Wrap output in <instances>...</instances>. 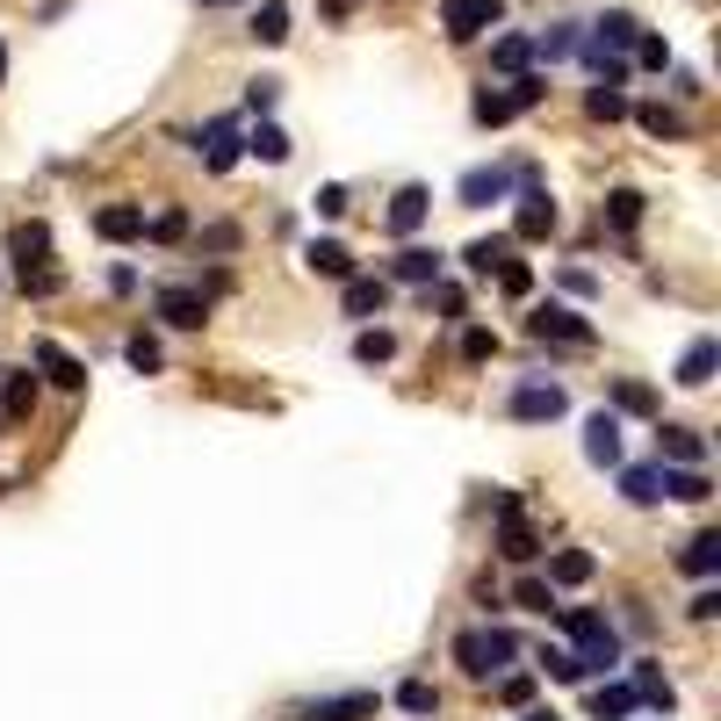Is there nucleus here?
Instances as JSON below:
<instances>
[{
	"label": "nucleus",
	"mask_w": 721,
	"mask_h": 721,
	"mask_svg": "<svg viewBox=\"0 0 721 721\" xmlns=\"http://www.w3.org/2000/svg\"><path fill=\"white\" fill-rule=\"evenodd\" d=\"M426 217H433V195H426L419 181H411V188H397V195H390V232H397V238H411V232H419Z\"/></svg>",
	"instance_id": "obj_14"
},
{
	"label": "nucleus",
	"mask_w": 721,
	"mask_h": 721,
	"mask_svg": "<svg viewBox=\"0 0 721 721\" xmlns=\"http://www.w3.org/2000/svg\"><path fill=\"white\" fill-rule=\"evenodd\" d=\"M563 289H571V296H592V289H600V282H592L585 267H563Z\"/></svg>",
	"instance_id": "obj_55"
},
{
	"label": "nucleus",
	"mask_w": 721,
	"mask_h": 721,
	"mask_svg": "<svg viewBox=\"0 0 721 721\" xmlns=\"http://www.w3.org/2000/svg\"><path fill=\"white\" fill-rule=\"evenodd\" d=\"M505 0H440V29H448L455 43H477L484 29H498Z\"/></svg>",
	"instance_id": "obj_6"
},
{
	"label": "nucleus",
	"mask_w": 721,
	"mask_h": 721,
	"mask_svg": "<svg viewBox=\"0 0 721 721\" xmlns=\"http://www.w3.org/2000/svg\"><path fill=\"white\" fill-rule=\"evenodd\" d=\"M585 462H592V469H621V411L585 419Z\"/></svg>",
	"instance_id": "obj_11"
},
{
	"label": "nucleus",
	"mask_w": 721,
	"mask_h": 721,
	"mask_svg": "<svg viewBox=\"0 0 721 721\" xmlns=\"http://www.w3.org/2000/svg\"><path fill=\"white\" fill-rule=\"evenodd\" d=\"M679 563H685V577H714L721 571V534H693Z\"/></svg>",
	"instance_id": "obj_31"
},
{
	"label": "nucleus",
	"mask_w": 721,
	"mask_h": 721,
	"mask_svg": "<svg viewBox=\"0 0 721 721\" xmlns=\"http://www.w3.org/2000/svg\"><path fill=\"white\" fill-rule=\"evenodd\" d=\"M245 152H253V159H267V166H282L296 145H289V130H282V123H260V130H245Z\"/></svg>",
	"instance_id": "obj_28"
},
{
	"label": "nucleus",
	"mask_w": 721,
	"mask_h": 721,
	"mask_svg": "<svg viewBox=\"0 0 721 721\" xmlns=\"http://www.w3.org/2000/svg\"><path fill=\"white\" fill-rule=\"evenodd\" d=\"M577 37H585L577 22H548L542 37H534V58H548V66H556V58H571V51H577Z\"/></svg>",
	"instance_id": "obj_32"
},
{
	"label": "nucleus",
	"mask_w": 721,
	"mask_h": 721,
	"mask_svg": "<svg viewBox=\"0 0 721 721\" xmlns=\"http://www.w3.org/2000/svg\"><path fill=\"white\" fill-rule=\"evenodd\" d=\"M664 721H671V714H664Z\"/></svg>",
	"instance_id": "obj_61"
},
{
	"label": "nucleus",
	"mask_w": 721,
	"mask_h": 721,
	"mask_svg": "<svg viewBox=\"0 0 721 721\" xmlns=\"http://www.w3.org/2000/svg\"><path fill=\"white\" fill-rule=\"evenodd\" d=\"M376 708H382L376 693H332V700H311V708H303V721H368Z\"/></svg>",
	"instance_id": "obj_16"
},
{
	"label": "nucleus",
	"mask_w": 721,
	"mask_h": 721,
	"mask_svg": "<svg viewBox=\"0 0 721 721\" xmlns=\"http://www.w3.org/2000/svg\"><path fill=\"white\" fill-rule=\"evenodd\" d=\"M505 253H513V238H505V232H490V238H477V245H462V267H469V274H490Z\"/></svg>",
	"instance_id": "obj_34"
},
{
	"label": "nucleus",
	"mask_w": 721,
	"mask_h": 721,
	"mask_svg": "<svg viewBox=\"0 0 721 721\" xmlns=\"http://www.w3.org/2000/svg\"><path fill=\"white\" fill-rule=\"evenodd\" d=\"M513 181H519V166H469V174H462V210L505 203V195H513Z\"/></svg>",
	"instance_id": "obj_8"
},
{
	"label": "nucleus",
	"mask_w": 721,
	"mask_h": 721,
	"mask_svg": "<svg viewBox=\"0 0 721 721\" xmlns=\"http://www.w3.org/2000/svg\"><path fill=\"white\" fill-rule=\"evenodd\" d=\"M627 685H635V700H642V708H656V714H671V708H679L671 679H664V671H650V664H635V679H627Z\"/></svg>",
	"instance_id": "obj_25"
},
{
	"label": "nucleus",
	"mask_w": 721,
	"mask_h": 721,
	"mask_svg": "<svg viewBox=\"0 0 721 721\" xmlns=\"http://www.w3.org/2000/svg\"><path fill=\"white\" fill-rule=\"evenodd\" d=\"M527 332H534V340H556V347H592V340H600L592 318L571 311V303H542V311L527 318Z\"/></svg>",
	"instance_id": "obj_4"
},
{
	"label": "nucleus",
	"mask_w": 721,
	"mask_h": 721,
	"mask_svg": "<svg viewBox=\"0 0 721 721\" xmlns=\"http://www.w3.org/2000/svg\"><path fill=\"white\" fill-rule=\"evenodd\" d=\"M519 721H563L556 708H534V700H527V714H519Z\"/></svg>",
	"instance_id": "obj_57"
},
{
	"label": "nucleus",
	"mask_w": 721,
	"mask_h": 721,
	"mask_svg": "<svg viewBox=\"0 0 721 721\" xmlns=\"http://www.w3.org/2000/svg\"><path fill=\"white\" fill-rule=\"evenodd\" d=\"M29 361H37L43 376L58 382V390H87V361H72L58 340H37V347H29Z\"/></svg>",
	"instance_id": "obj_12"
},
{
	"label": "nucleus",
	"mask_w": 721,
	"mask_h": 721,
	"mask_svg": "<svg viewBox=\"0 0 721 721\" xmlns=\"http://www.w3.org/2000/svg\"><path fill=\"white\" fill-rule=\"evenodd\" d=\"M513 600L527 606V613H548V606H556V585H548V577H519V585H513Z\"/></svg>",
	"instance_id": "obj_43"
},
{
	"label": "nucleus",
	"mask_w": 721,
	"mask_h": 721,
	"mask_svg": "<svg viewBox=\"0 0 721 721\" xmlns=\"http://www.w3.org/2000/svg\"><path fill=\"white\" fill-rule=\"evenodd\" d=\"M469 116H477V123H484V130H498V123H513V101H505V95H498V87H484V95H477V101H469Z\"/></svg>",
	"instance_id": "obj_40"
},
{
	"label": "nucleus",
	"mask_w": 721,
	"mask_h": 721,
	"mask_svg": "<svg viewBox=\"0 0 721 721\" xmlns=\"http://www.w3.org/2000/svg\"><path fill=\"white\" fill-rule=\"evenodd\" d=\"M627 116H635L650 137H693V123H685L679 109H664V101H642V109H627Z\"/></svg>",
	"instance_id": "obj_27"
},
{
	"label": "nucleus",
	"mask_w": 721,
	"mask_h": 721,
	"mask_svg": "<svg viewBox=\"0 0 721 721\" xmlns=\"http://www.w3.org/2000/svg\"><path fill=\"white\" fill-rule=\"evenodd\" d=\"M203 8H232V0H203Z\"/></svg>",
	"instance_id": "obj_59"
},
{
	"label": "nucleus",
	"mask_w": 721,
	"mask_h": 721,
	"mask_svg": "<svg viewBox=\"0 0 721 721\" xmlns=\"http://www.w3.org/2000/svg\"><path fill=\"white\" fill-rule=\"evenodd\" d=\"M635 66H642V72H664V66H671V43L642 29V37H635Z\"/></svg>",
	"instance_id": "obj_45"
},
{
	"label": "nucleus",
	"mask_w": 721,
	"mask_h": 721,
	"mask_svg": "<svg viewBox=\"0 0 721 721\" xmlns=\"http://www.w3.org/2000/svg\"><path fill=\"white\" fill-rule=\"evenodd\" d=\"M145 238H159V245L188 238V217H181V210H159V217H145Z\"/></svg>",
	"instance_id": "obj_47"
},
{
	"label": "nucleus",
	"mask_w": 721,
	"mask_h": 721,
	"mask_svg": "<svg viewBox=\"0 0 721 721\" xmlns=\"http://www.w3.org/2000/svg\"><path fill=\"white\" fill-rule=\"evenodd\" d=\"M714 368H721V347H714V340H693V347L679 354V382H685V390H708Z\"/></svg>",
	"instance_id": "obj_21"
},
{
	"label": "nucleus",
	"mask_w": 721,
	"mask_h": 721,
	"mask_svg": "<svg viewBox=\"0 0 721 721\" xmlns=\"http://www.w3.org/2000/svg\"><path fill=\"white\" fill-rule=\"evenodd\" d=\"M0 376H8V368H0ZM29 411H37V382L8 376V382H0V419H29Z\"/></svg>",
	"instance_id": "obj_30"
},
{
	"label": "nucleus",
	"mask_w": 721,
	"mask_h": 721,
	"mask_svg": "<svg viewBox=\"0 0 721 721\" xmlns=\"http://www.w3.org/2000/svg\"><path fill=\"white\" fill-rule=\"evenodd\" d=\"M606 224L627 238V232L642 224V195H635V188H613V195H606Z\"/></svg>",
	"instance_id": "obj_37"
},
{
	"label": "nucleus",
	"mask_w": 721,
	"mask_h": 721,
	"mask_svg": "<svg viewBox=\"0 0 721 721\" xmlns=\"http://www.w3.org/2000/svg\"><path fill=\"white\" fill-rule=\"evenodd\" d=\"M656 462H664V469L708 462V433H693V426H656Z\"/></svg>",
	"instance_id": "obj_10"
},
{
	"label": "nucleus",
	"mask_w": 721,
	"mask_h": 721,
	"mask_svg": "<svg viewBox=\"0 0 721 721\" xmlns=\"http://www.w3.org/2000/svg\"><path fill=\"white\" fill-rule=\"evenodd\" d=\"M382 303H390L382 274H347V318H382Z\"/></svg>",
	"instance_id": "obj_19"
},
{
	"label": "nucleus",
	"mask_w": 721,
	"mask_h": 721,
	"mask_svg": "<svg viewBox=\"0 0 721 721\" xmlns=\"http://www.w3.org/2000/svg\"><path fill=\"white\" fill-rule=\"evenodd\" d=\"M498 556L505 563H534V556H542V534H534L519 513H498Z\"/></svg>",
	"instance_id": "obj_15"
},
{
	"label": "nucleus",
	"mask_w": 721,
	"mask_h": 721,
	"mask_svg": "<svg viewBox=\"0 0 721 721\" xmlns=\"http://www.w3.org/2000/svg\"><path fill=\"white\" fill-rule=\"evenodd\" d=\"M390 354H397V332H382V325H376V332H361V340H354V361H361V368H382Z\"/></svg>",
	"instance_id": "obj_39"
},
{
	"label": "nucleus",
	"mask_w": 721,
	"mask_h": 721,
	"mask_svg": "<svg viewBox=\"0 0 721 721\" xmlns=\"http://www.w3.org/2000/svg\"><path fill=\"white\" fill-rule=\"evenodd\" d=\"M592 571H600L592 548H556L548 556V585H592Z\"/></svg>",
	"instance_id": "obj_23"
},
{
	"label": "nucleus",
	"mask_w": 721,
	"mask_h": 721,
	"mask_svg": "<svg viewBox=\"0 0 721 721\" xmlns=\"http://www.w3.org/2000/svg\"><path fill=\"white\" fill-rule=\"evenodd\" d=\"M714 613H721V592L708 585V592H700V600H693V621H714Z\"/></svg>",
	"instance_id": "obj_56"
},
{
	"label": "nucleus",
	"mask_w": 721,
	"mask_h": 721,
	"mask_svg": "<svg viewBox=\"0 0 721 721\" xmlns=\"http://www.w3.org/2000/svg\"><path fill=\"white\" fill-rule=\"evenodd\" d=\"M585 109L600 116V123H621V116H627V80H592Z\"/></svg>",
	"instance_id": "obj_29"
},
{
	"label": "nucleus",
	"mask_w": 721,
	"mask_h": 721,
	"mask_svg": "<svg viewBox=\"0 0 721 721\" xmlns=\"http://www.w3.org/2000/svg\"><path fill=\"white\" fill-rule=\"evenodd\" d=\"M397 708H405V714H433V708H440V693H433L426 679H405V685H397Z\"/></svg>",
	"instance_id": "obj_42"
},
{
	"label": "nucleus",
	"mask_w": 721,
	"mask_h": 721,
	"mask_svg": "<svg viewBox=\"0 0 721 721\" xmlns=\"http://www.w3.org/2000/svg\"><path fill=\"white\" fill-rule=\"evenodd\" d=\"M490 354H498V332H484V325H469V332H462V361H469V368H477V361H490Z\"/></svg>",
	"instance_id": "obj_50"
},
{
	"label": "nucleus",
	"mask_w": 721,
	"mask_h": 721,
	"mask_svg": "<svg viewBox=\"0 0 721 721\" xmlns=\"http://www.w3.org/2000/svg\"><path fill=\"white\" fill-rule=\"evenodd\" d=\"M563 411H571V390H563V382H519L513 390V419L519 426H556Z\"/></svg>",
	"instance_id": "obj_5"
},
{
	"label": "nucleus",
	"mask_w": 721,
	"mask_h": 721,
	"mask_svg": "<svg viewBox=\"0 0 721 721\" xmlns=\"http://www.w3.org/2000/svg\"><path fill=\"white\" fill-rule=\"evenodd\" d=\"M303 267L325 274V282H347V274H354V253H347L340 238H311V245H303Z\"/></svg>",
	"instance_id": "obj_18"
},
{
	"label": "nucleus",
	"mask_w": 721,
	"mask_h": 721,
	"mask_svg": "<svg viewBox=\"0 0 721 721\" xmlns=\"http://www.w3.org/2000/svg\"><path fill=\"white\" fill-rule=\"evenodd\" d=\"M123 361H130L137 376H159V361H166V354H159V340H152V332H137V340L123 347Z\"/></svg>",
	"instance_id": "obj_41"
},
{
	"label": "nucleus",
	"mask_w": 721,
	"mask_h": 721,
	"mask_svg": "<svg viewBox=\"0 0 721 721\" xmlns=\"http://www.w3.org/2000/svg\"><path fill=\"white\" fill-rule=\"evenodd\" d=\"M613 411H627V419H656V390L635 376H613Z\"/></svg>",
	"instance_id": "obj_24"
},
{
	"label": "nucleus",
	"mask_w": 721,
	"mask_h": 721,
	"mask_svg": "<svg viewBox=\"0 0 721 721\" xmlns=\"http://www.w3.org/2000/svg\"><path fill=\"white\" fill-rule=\"evenodd\" d=\"M152 311H159L174 332H203L210 296H203V289H181V282H174V289H159V296H152Z\"/></svg>",
	"instance_id": "obj_7"
},
{
	"label": "nucleus",
	"mask_w": 721,
	"mask_h": 721,
	"mask_svg": "<svg viewBox=\"0 0 721 721\" xmlns=\"http://www.w3.org/2000/svg\"><path fill=\"white\" fill-rule=\"evenodd\" d=\"M203 245H210V253H238V224H210Z\"/></svg>",
	"instance_id": "obj_54"
},
{
	"label": "nucleus",
	"mask_w": 721,
	"mask_h": 721,
	"mask_svg": "<svg viewBox=\"0 0 721 721\" xmlns=\"http://www.w3.org/2000/svg\"><path fill=\"white\" fill-rule=\"evenodd\" d=\"M274 101H282V80H253V87H245V109H253V116H267Z\"/></svg>",
	"instance_id": "obj_51"
},
{
	"label": "nucleus",
	"mask_w": 721,
	"mask_h": 721,
	"mask_svg": "<svg viewBox=\"0 0 721 721\" xmlns=\"http://www.w3.org/2000/svg\"><path fill=\"white\" fill-rule=\"evenodd\" d=\"M95 232L109 238V245L145 238V203H109V210H95Z\"/></svg>",
	"instance_id": "obj_13"
},
{
	"label": "nucleus",
	"mask_w": 721,
	"mask_h": 721,
	"mask_svg": "<svg viewBox=\"0 0 721 721\" xmlns=\"http://www.w3.org/2000/svg\"><path fill=\"white\" fill-rule=\"evenodd\" d=\"M426 303H433L440 318H462V303H469V296H462L455 282H426Z\"/></svg>",
	"instance_id": "obj_49"
},
{
	"label": "nucleus",
	"mask_w": 721,
	"mask_h": 721,
	"mask_svg": "<svg viewBox=\"0 0 721 721\" xmlns=\"http://www.w3.org/2000/svg\"><path fill=\"white\" fill-rule=\"evenodd\" d=\"M542 671H548V679H563V685H585V664H577L571 650H542Z\"/></svg>",
	"instance_id": "obj_46"
},
{
	"label": "nucleus",
	"mask_w": 721,
	"mask_h": 721,
	"mask_svg": "<svg viewBox=\"0 0 721 721\" xmlns=\"http://www.w3.org/2000/svg\"><path fill=\"white\" fill-rule=\"evenodd\" d=\"M664 498H685V505H708L714 498V484H708V469H664Z\"/></svg>",
	"instance_id": "obj_26"
},
{
	"label": "nucleus",
	"mask_w": 721,
	"mask_h": 721,
	"mask_svg": "<svg viewBox=\"0 0 721 721\" xmlns=\"http://www.w3.org/2000/svg\"><path fill=\"white\" fill-rule=\"evenodd\" d=\"M440 267H448V260L433 253V245H405V253L390 260V274L397 282H411V289H426V282H440Z\"/></svg>",
	"instance_id": "obj_17"
},
{
	"label": "nucleus",
	"mask_w": 721,
	"mask_h": 721,
	"mask_svg": "<svg viewBox=\"0 0 721 721\" xmlns=\"http://www.w3.org/2000/svg\"><path fill=\"white\" fill-rule=\"evenodd\" d=\"M635 708H642L635 685H600V693H592V714H600V721H627Z\"/></svg>",
	"instance_id": "obj_33"
},
{
	"label": "nucleus",
	"mask_w": 721,
	"mask_h": 721,
	"mask_svg": "<svg viewBox=\"0 0 721 721\" xmlns=\"http://www.w3.org/2000/svg\"><path fill=\"white\" fill-rule=\"evenodd\" d=\"M181 145H188L195 159L210 166V174H232L238 152H245V137H238V123H232V116H217V123H203V130H181Z\"/></svg>",
	"instance_id": "obj_3"
},
{
	"label": "nucleus",
	"mask_w": 721,
	"mask_h": 721,
	"mask_svg": "<svg viewBox=\"0 0 721 721\" xmlns=\"http://www.w3.org/2000/svg\"><path fill=\"white\" fill-rule=\"evenodd\" d=\"M556 232V203H548L542 181H519V217H513V238H548Z\"/></svg>",
	"instance_id": "obj_9"
},
{
	"label": "nucleus",
	"mask_w": 721,
	"mask_h": 721,
	"mask_svg": "<svg viewBox=\"0 0 721 721\" xmlns=\"http://www.w3.org/2000/svg\"><path fill=\"white\" fill-rule=\"evenodd\" d=\"M22 296H58V274L51 267H22Z\"/></svg>",
	"instance_id": "obj_52"
},
{
	"label": "nucleus",
	"mask_w": 721,
	"mask_h": 721,
	"mask_svg": "<svg viewBox=\"0 0 721 721\" xmlns=\"http://www.w3.org/2000/svg\"><path fill=\"white\" fill-rule=\"evenodd\" d=\"M289 37V8L282 0H260L253 8V43H282Z\"/></svg>",
	"instance_id": "obj_35"
},
{
	"label": "nucleus",
	"mask_w": 721,
	"mask_h": 721,
	"mask_svg": "<svg viewBox=\"0 0 721 721\" xmlns=\"http://www.w3.org/2000/svg\"><path fill=\"white\" fill-rule=\"evenodd\" d=\"M542 95H548V80H542V72H513V87H505L513 116H519V109H542Z\"/></svg>",
	"instance_id": "obj_38"
},
{
	"label": "nucleus",
	"mask_w": 721,
	"mask_h": 721,
	"mask_svg": "<svg viewBox=\"0 0 721 721\" xmlns=\"http://www.w3.org/2000/svg\"><path fill=\"white\" fill-rule=\"evenodd\" d=\"M311 210H318V217H347V188H318Z\"/></svg>",
	"instance_id": "obj_53"
},
{
	"label": "nucleus",
	"mask_w": 721,
	"mask_h": 721,
	"mask_svg": "<svg viewBox=\"0 0 721 721\" xmlns=\"http://www.w3.org/2000/svg\"><path fill=\"white\" fill-rule=\"evenodd\" d=\"M0 498H8V484H0Z\"/></svg>",
	"instance_id": "obj_60"
},
{
	"label": "nucleus",
	"mask_w": 721,
	"mask_h": 721,
	"mask_svg": "<svg viewBox=\"0 0 721 721\" xmlns=\"http://www.w3.org/2000/svg\"><path fill=\"white\" fill-rule=\"evenodd\" d=\"M490 274H498V282H505V296H527V289H534V267H527V260H513V253H505V260H498V267H490Z\"/></svg>",
	"instance_id": "obj_44"
},
{
	"label": "nucleus",
	"mask_w": 721,
	"mask_h": 721,
	"mask_svg": "<svg viewBox=\"0 0 721 721\" xmlns=\"http://www.w3.org/2000/svg\"><path fill=\"white\" fill-rule=\"evenodd\" d=\"M0 87H8V43H0Z\"/></svg>",
	"instance_id": "obj_58"
},
{
	"label": "nucleus",
	"mask_w": 721,
	"mask_h": 721,
	"mask_svg": "<svg viewBox=\"0 0 721 721\" xmlns=\"http://www.w3.org/2000/svg\"><path fill=\"white\" fill-rule=\"evenodd\" d=\"M8 253H14V267H43V253H51V224H14L8 232Z\"/></svg>",
	"instance_id": "obj_20"
},
{
	"label": "nucleus",
	"mask_w": 721,
	"mask_h": 721,
	"mask_svg": "<svg viewBox=\"0 0 721 721\" xmlns=\"http://www.w3.org/2000/svg\"><path fill=\"white\" fill-rule=\"evenodd\" d=\"M490 66L498 72H527L534 66V37H498L490 43Z\"/></svg>",
	"instance_id": "obj_36"
},
{
	"label": "nucleus",
	"mask_w": 721,
	"mask_h": 721,
	"mask_svg": "<svg viewBox=\"0 0 721 721\" xmlns=\"http://www.w3.org/2000/svg\"><path fill=\"white\" fill-rule=\"evenodd\" d=\"M621 498H627V505H656V498H664V462L621 469Z\"/></svg>",
	"instance_id": "obj_22"
},
{
	"label": "nucleus",
	"mask_w": 721,
	"mask_h": 721,
	"mask_svg": "<svg viewBox=\"0 0 721 721\" xmlns=\"http://www.w3.org/2000/svg\"><path fill=\"white\" fill-rule=\"evenodd\" d=\"M498 700H505V708H527V700H534V679H527V671H498Z\"/></svg>",
	"instance_id": "obj_48"
},
{
	"label": "nucleus",
	"mask_w": 721,
	"mask_h": 721,
	"mask_svg": "<svg viewBox=\"0 0 721 721\" xmlns=\"http://www.w3.org/2000/svg\"><path fill=\"white\" fill-rule=\"evenodd\" d=\"M563 635H571V656L585 664V679H606V671L621 664V635H613L606 613H592V606H563Z\"/></svg>",
	"instance_id": "obj_1"
},
{
	"label": "nucleus",
	"mask_w": 721,
	"mask_h": 721,
	"mask_svg": "<svg viewBox=\"0 0 721 721\" xmlns=\"http://www.w3.org/2000/svg\"><path fill=\"white\" fill-rule=\"evenodd\" d=\"M513 656H519L513 627H462V635H455V664H462L469 679H498Z\"/></svg>",
	"instance_id": "obj_2"
}]
</instances>
